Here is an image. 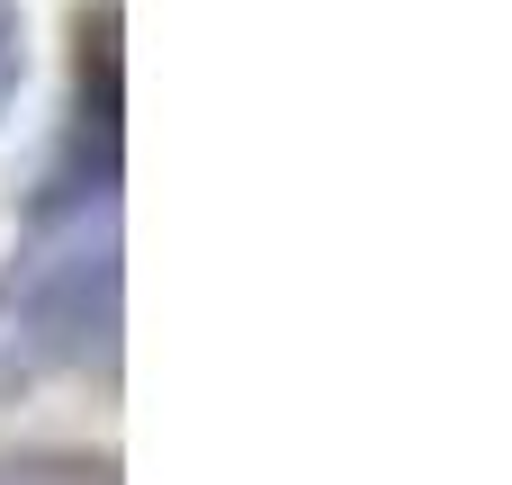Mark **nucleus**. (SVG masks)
Instances as JSON below:
<instances>
[{
    "mask_svg": "<svg viewBox=\"0 0 512 485\" xmlns=\"http://www.w3.org/2000/svg\"><path fill=\"white\" fill-rule=\"evenodd\" d=\"M117 351V198H54L0 270V405Z\"/></svg>",
    "mask_w": 512,
    "mask_h": 485,
    "instance_id": "nucleus-1",
    "label": "nucleus"
},
{
    "mask_svg": "<svg viewBox=\"0 0 512 485\" xmlns=\"http://www.w3.org/2000/svg\"><path fill=\"white\" fill-rule=\"evenodd\" d=\"M117 171H126V45H117V0H90L81 27H72L63 162H54L36 207H54V198H117Z\"/></svg>",
    "mask_w": 512,
    "mask_h": 485,
    "instance_id": "nucleus-2",
    "label": "nucleus"
},
{
    "mask_svg": "<svg viewBox=\"0 0 512 485\" xmlns=\"http://www.w3.org/2000/svg\"><path fill=\"white\" fill-rule=\"evenodd\" d=\"M0 485H117L108 450H9Z\"/></svg>",
    "mask_w": 512,
    "mask_h": 485,
    "instance_id": "nucleus-3",
    "label": "nucleus"
},
{
    "mask_svg": "<svg viewBox=\"0 0 512 485\" xmlns=\"http://www.w3.org/2000/svg\"><path fill=\"white\" fill-rule=\"evenodd\" d=\"M18 81H27V9L0 0V117H9V99H18Z\"/></svg>",
    "mask_w": 512,
    "mask_h": 485,
    "instance_id": "nucleus-4",
    "label": "nucleus"
}]
</instances>
